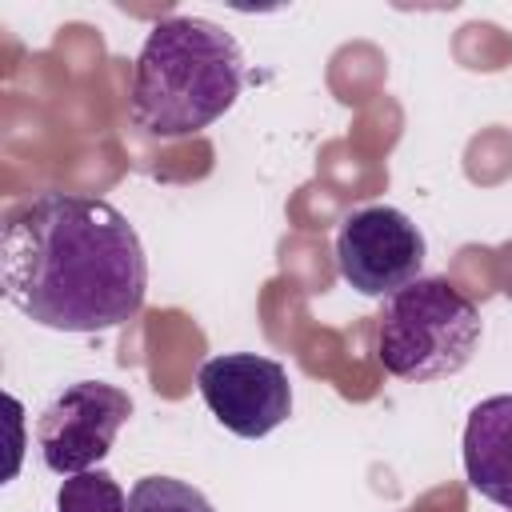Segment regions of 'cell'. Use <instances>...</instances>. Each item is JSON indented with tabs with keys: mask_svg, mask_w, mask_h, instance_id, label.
<instances>
[{
	"mask_svg": "<svg viewBox=\"0 0 512 512\" xmlns=\"http://www.w3.org/2000/svg\"><path fill=\"white\" fill-rule=\"evenodd\" d=\"M4 300L52 332L128 324L148 292V260L120 208L72 192L20 204L0 236Z\"/></svg>",
	"mask_w": 512,
	"mask_h": 512,
	"instance_id": "6da1fadb",
	"label": "cell"
},
{
	"mask_svg": "<svg viewBox=\"0 0 512 512\" xmlns=\"http://www.w3.org/2000/svg\"><path fill=\"white\" fill-rule=\"evenodd\" d=\"M244 88L236 36L204 16H164L136 52L128 112L152 140H184L216 124Z\"/></svg>",
	"mask_w": 512,
	"mask_h": 512,
	"instance_id": "7a4b0ae2",
	"label": "cell"
},
{
	"mask_svg": "<svg viewBox=\"0 0 512 512\" xmlns=\"http://www.w3.org/2000/svg\"><path fill=\"white\" fill-rule=\"evenodd\" d=\"M480 332V308L464 288L448 276H420L384 300L376 316V360L408 384L444 380L472 360Z\"/></svg>",
	"mask_w": 512,
	"mask_h": 512,
	"instance_id": "3957f363",
	"label": "cell"
},
{
	"mask_svg": "<svg viewBox=\"0 0 512 512\" xmlns=\"http://www.w3.org/2000/svg\"><path fill=\"white\" fill-rule=\"evenodd\" d=\"M132 416V396L108 380H76L56 392L36 420L40 460L56 476L92 472L108 452L116 432Z\"/></svg>",
	"mask_w": 512,
	"mask_h": 512,
	"instance_id": "277c9868",
	"label": "cell"
},
{
	"mask_svg": "<svg viewBox=\"0 0 512 512\" xmlns=\"http://www.w3.org/2000/svg\"><path fill=\"white\" fill-rule=\"evenodd\" d=\"M428 244L408 212L392 204H368L340 220L336 264L360 296H392L420 280Z\"/></svg>",
	"mask_w": 512,
	"mask_h": 512,
	"instance_id": "5b68a950",
	"label": "cell"
},
{
	"mask_svg": "<svg viewBox=\"0 0 512 512\" xmlns=\"http://www.w3.org/2000/svg\"><path fill=\"white\" fill-rule=\"evenodd\" d=\"M196 388L208 412L244 440L268 436L292 412V384L284 364L260 352H224L204 360Z\"/></svg>",
	"mask_w": 512,
	"mask_h": 512,
	"instance_id": "8992f818",
	"label": "cell"
},
{
	"mask_svg": "<svg viewBox=\"0 0 512 512\" xmlns=\"http://www.w3.org/2000/svg\"><path fill=\"white\" fill-rule=\"evenodd\" d=\"M464 476L484 500L512 508V392L488 396L468 412Z\"/></svg>",
	"mask_w": 512,
	"mask_h": 512,
	"instance_id": "52a82bcc",
	"label": "cell"
},
{
	"mask_svg": "<svg viewBox=\"0 0 512 512\" xmlns=\"http://www.w3.org/2000/svg\"><path fill=\"white\" fill-rule=\"evenodd\" d=\"M124 512H216V508L188 480H176V476H144V480L132 484Z\"/></svg>",
	"mask_w": 512,
	"mask_h": 512,
	"instance_id": "ba28073f",
	"label": "cell"
},
{
	"mask_svg": "<svg viewBox=\"0 0 512 512\" xmlns=\"http://www.w3.org/2000/svg\"><path fill=\"white\" fill-rule=\"evenodd\" d=\"M56 508L60 512H124L128 508V496L120 492V484L112 480V472L96 468V472L64 476V484L56 492Z\"/></svg>",
	"mask_w": 512,
	"mask_h": 512,
	"instance_id": "9c48e42d",
	"label": "cell"
}]
</instances>
